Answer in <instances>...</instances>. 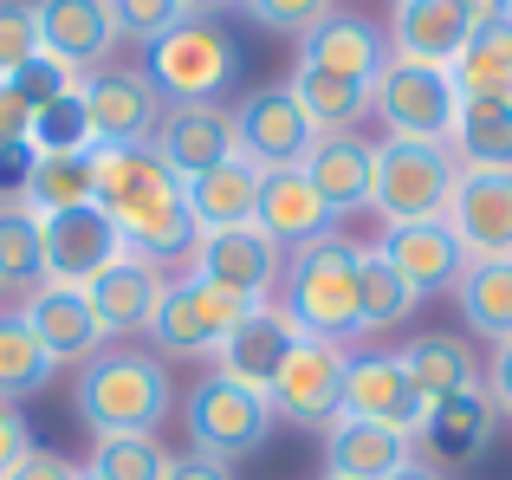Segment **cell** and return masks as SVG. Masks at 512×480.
Segmentation results:
<instances>
[{
  "label": "cell",
  "mask_w": 512,
  "mask_h": 480,
  "mask_svg": "<svg viewBox=\"0 0 512 480\" xmlns=\"http://www.w3.org/2000/svg\"><path fill=\"white\" fill-rule=\"evenodd\" d=\"M72 416L91 435H156L175 416V377L143 344H104L72 370Z\"/></svg>",
  "instance_id": "obj_1"
},
{
  "label": "cell",
  "mask_w": 512,
  "mask_h": 480,
  "mask_svg": "<svg viewBox=\"0 0 512 480\" xmlns=\"http://www.w3.org/2000/svg\"><path fill=\"white\" fill-rule=\"evenodd\" d=\"M357 260L363 247L350 234H325L312 247L286 253V279H279V312L305 331V338H325V344H344L363 338L357 325Z\"/></svg>",
  "instance_id": "obj_2"
},
{
  "label": "cell",
  "mask_w": 512,
  "mask_h": 480,
  "mask_svg": "<svg viewBox=\"0 0 512 480\" xmlns=\"http://www.w3.org/2000/svg\"><path fill=\"white\" fill-rule=\"evenodd\" d=\"M454 182H461V163H454L448 143L383 137V143H376V163H370V215L383 221V228L448 221Z\"/></svg>",
  "instance_id": "obj_3"
},
{
  "label": "cell",
  "mask_w": 512,
  "mask_h": 480,
  "mask_svg": "<svg viewBox=\"0 0 512 480\" xmlns=\"http://www.w3.org/2000/svg\"><path fill=\"white\" fill-rule=\"evenodd\" d=\"M143 72L163 104H221V91L240 78V46L221 20H182L156 46H143Z\"/></svg>",
  "instance_id": "obj_4"
},
{
  "label": "cell",
  "mask_w": 512,
  "mask_h": 480,
  "mask_svg": "<svg viewBox=\"0 0 512 480\" xmlns=\"http://www.w3.org/2000/svg\"><path fill=\"white\" fill-rule=\"evenodd\" d=\"M182 429H188V448L195 455H214V461H247L273 442V409H266V390H247V383L221 377V370H201L195 390L182 403Z\"/></svg>",
  "instance_id": "obj_5"
},
{
  "label": "cell",
  "mask_w": 512,
  "mask_h": 480,
  "mask_svg": "<svg viewBox=\"0 0 512 480\" xmlns=\"http://www.w3.org/2000/svg\"><path fill=\"white\" fill-rule=\"evenodd\" d=\"M182 273L208 279L214 292L240 305H273L279 299V279H286V247L260 228V221H240V228H208L195 240Z\"/></svg>",
  "instance_id": "obj_6"
},
{
  "label": "cell",
  "mask_w": 512,
  "mask_h": 480,
  "mask_svg": "<svg viewBox=\"0 0 512 480\" xmlns=\"http://www.w3.org/2000/svg\"><path fill=\"white\" fill-rule=\"evenodd\" d=\"M370 117L402 143H448L461 117V91L441 65H409L389 59L383 78L370 85Z\"/></svg>",
  "instance_id": "obj_7"
},
{
  "label": "cell",
  "mask_w": 512,
  "mask_h": 480,
  "mask_svg": "<svg viewBox=\"0 0 512 480\" xmlns=\"http://www.w3.org/2000/svg\"><path fill=\"white\" fill-rule=\"evenodd\" d=\"M344 364H350L344 344H325V338H305L299 331V344L286 351V364H279L273 383H266L273 422L325 435L331 422H338V409H344Z\"/></svg>",
  "instance_id": "obj_8"
},
{
  "label": "cell",
  "mask_w": 512,
  "mask_h": 480,
  "mask_svg": "<svg viewBox=\"0 0 512 480\" xmlns=\"http://www.w3.org/2000/svg\"><path fill=\"white\" fill-rule=\"evenodd\" d=\"M247 312H253V305L214 292L208 279L175 273L169 292H163V312H156V325H150V344H156V357H163V364H169V357L214 364V357H221V344L234 338V325H240Z\"/></svg>",
  "instance_id": "obj_9"
},
{
  "label": "cell",
  "mask_w": 512,
  "mask_h": 480,
  "mask_svg": "<svg viewBox=\"0 0 512 480\" xmlns=\"http://www.w3.org/2000/svg\"><path fill=\"white\" fill-rule=\"evenodd\" d=\"M78 91H85V111H91V143H104V150H150L156 143L169 104L143 65H104Z\"/></svg>",
  "instance_id": "obj_10"
},
{
  "label": "cell",
  "mask_w": 512,
  "mask_h": 480,
  "mask_svg": "<svg viewBox=\"0 0 512 480\" xmlns=\"http://www.w3.org/2000/svg\"><path fill=\"white\" fill-rule=\"evenodd\" d=\"M338 416H357V422H376V429H396V435H422L428 422V396L409 383L396 351H357L344 364V409Z\"/></svg>",
  "instance_id": "obj_11"
},
{
  "label": "cell",
  "mask_w": 512,
  "mask_h": 480,
  "mask_svg": "<svg viewBox=\"0 0 512 480\" xmlns=\"http://www.w3.org/2000/svg\"><path fill=\"white\" fill-rule=\"evenodd\" d=\"M39 234H46V286H72V292H85L91 279L111 273V266L130 253L124 234H117V221L104 215L98 202H91V208H65V215H46Z\"/></svg>",
  "instance_id": "obj_12"
},
{
  "label": "cell",
  "mask_w": 512,
  "mask_h": 480,
  "mask_svg": "<svg viewBox=\"0 0 512 480\" xmlns=\"http://www.w3.org/2000/svg\"><path fill=\"white\" fill-rule=\"evenodd\" d=\"M234 137H240V156L253 169H299L318 130L286 85H260L234 104Z\"/></svg>",
  "instance_id": "obj_13"
},
{
  "label": "cell",
  "mask_w": 512,
  "mask_h": 480,
  "mask_svg": "<svg viewBox=\"0 0 512 480\" xmlns=\"http://www.w3.org/2000/svg\"><path fill=\"white\" fill-rule=\"evenodd\" d=\"M299 65H312V72H331V78H344V85L370 91L376 78H383V65H389V33H383V20H370V13L331 7L325 20L299 39Z\"/></svg>",
  "instance_id": "obj_14"
},
{
  "label": "cell",
  "mask_w": 512,
  "mask_h": 480,
  "mask_svg": "<svg viewBox=\"0 0 512 480\" xmlns=\"http://www.w3.org/2000/svg\"><path fill=\"white\" fill-rule=\"evenodd\" d=\"M39 7V52L59 59L65 72L91 78L111 65V52L124 46L111 0H33Z\"/></svg>",
  "instance_id": "obj_15"
},
{
  "label": "cell",
  "mask_w": 512,
  "mask_h": 480,
  "mask_svg": "<svg viewBox=\"0 0 512 480\" xmlns=\"http://www.w3.org/2000/svg\"><path fill=\"white\" fill-rule=\"evenodd\" d=\"M13 312L26 318V331L39 338V351L52 357V370H78V364H91V357L111 344V331L98 325L91 299L72 292V286H39V292H26Z\"/></svg>",
  "instance_id": "obj_16"
},
{
  "label": "cell",
  "mask_w": 512,
  "mask_h": 480,
  "mask_svg": "<svg viewBox=\"0 0 512 480\" xmlns=\"http://www.w3.org/2000/svg\"><path fill=\"white\" fill-rule=\"evenodd\" d=\"M150 150H156V163H163L175 182L208 176L214 163L240 156L234 111H227V104H169V111H163V130H156Z\"/></svg>",
  "instance_id": "obj_17"
},
{
  "label": "cell",
  "mask_w": 512,
  "mask_h": 480,
  "mask_svg": "<svg viewBox=\"0 0 512 480\" xmlns=\"http://www.w3.org/2000/svg\"><path fill=\"white\" fill-rule=\"evenodd\" d=\"M448 228L467 260H512V169H461Z\"/></svg>",
  "instance_id": "obj_18"
},
{
  "label": "cell",
  "mask_w": 512,
  "mask_h": 480,
  "mask_svg": "<svg viewBox=\"0 0 512 480\" xmlns=\"http://www.w3.org/2000/svg\"><path fill=\"white\" fill-rule=\"evenodd\" d=\"M169 279L163 266H150V260H137V253H124V260L111 266V273H98L85 286V299H91V312H98V325L111 331V344H124V338H150V325H156V312H163V292H169Z\"/></svg>",
  "instance_id": "obj_19"
},
{
  "label": "cell",
  "mask_w": 512,
  "mask_h": 480,
  "mask_svg": "<svg viewBox=\"0 0 512 480\" xmlns=\"http://www.w3.org/2000/svg\"><path fill=\"white\" fill-rule=\"evenodd\" d=\"M383 33H389V59L441 65V72H448V65L467 52L474 26H467V7H461V0H396Z\"/></svg>",
  "instance_id": "obj_20"
},
{
  "label": "cell",
  "mask_w": 512,
  "mask_h": 480,
  "mask_svg": "<svg viewBox=\"0 0 512 480\" xmlns=\"http://www.w3.org/2000/svg\"><path fill=\"white\" fill-rule=\"evenodd\" d=\"M370 163H376V143L363 130H318L312 150H305V182L325 195V208L338 221L363 215L370 208Z\"/></svg>",
  "instance_id": "obj_21"
},
{
  "label": "cell",
  "mask_w": 512,
  "mask_h": 480,
  "mask_svg": "<svg viewBox=\"0 0 512 480\" xmlns=\"http://www.w3.org/2000/svg\"><path fill=\"white\" fill-rule=\"evenodd\" d=\"M493 435H500V409L487 403V390H467L448 403H428V422L415 442H428V461L448 474V468H480L493 455Z\"/></svg>",
  "instance_id": "obj_22"
},
{
  "label": "cell",
  "mask_w": 512,
  "mask_h": 480,
  "mask_svg": "<svg viewBox=\"0 0 512 480\" xmlns=\"http://www.w3.org/2000/svg\"><path fill=\"white\" fill-rule=\"evenodd\" d=\"M376 260H389L402 279H409L415 292H454V279H461V266H467V253H461V240H454L448 221H415V228H383L376 234Z\"/></svg>",
  "instance_id": "obj_23"
},
{
  "label": "cell",
  "mask_w": 512,
  "mask_h": 480,
  "mask_svg": "<svg viewBox=\"0 0 512 480\" xmlns=\"http://www.w3.org/2000/svg\"><path fill=\"white\" fill-rule=\"evenodd\" d=\"M253 221H260V228L273 234L286 253H299V247H312V240L338 234V215H331L325 195L305 182V169H266V176H260V208H253Z\"/></svg>",
  "instance_id": "obj_24"
},
{
  "label": "cell",
  "mask_w": 512,
  "mask_h": 480,
  "mask_svg": "<svg viewBox=\"0 0 512 480\" xmlns=\"http://www.w3.org/2000/svg\"><path fill=\"white\" fill-rule=\"evenodd\" d=\"M292 344H299V325H292L279 305H253V312L234 325V338L221 344V357H214L208 370L247 383V390H266V383H273V370L286 364Z\"/></svg>",
  "instance_id": "obj_25"
},
{
  "label": "cell",
  "mask_w": 512,
  "mask_h": 480,
  "mask_svg": "<svg viewBox=\"0 0 512 480\" xmlns=\"http://www.w3.org/2000/svg\"><path fill=\"white\" fill-rule=\"evenodd\" d=\"M117 234H124V247L137 253V260H150V266H188V253H195V240H201V221L188 215V195L182 189H163V195H150L143 208H130V215H117Z\"/></svg>",
  "instance_id": "obj_26"
},
{
  "label": "cell",
  "mask_w": 512,
  "mask_h": 480,
  "mask_svg": "<svg viewBox=\"0 0 512 480\" xmlns=\"http://www.w3.org/2000/svg\"><path fill=\"white\" fill-rule=\"evenodd\" d=\"M318 455H325V474L331 480H389L402 461L415 455V442H409V435H396V429H376V422L338 416L325 435H318Z\"/></svg>",
  "instance_id": "obj_27"
},
{
  "label": "cell",
  "mask_w": 512,
  "mask_h": 480,
  "mask_svg": "<svg viewBox=\"0 0 512 480\" xmlns=\"http://www.w3.org/2000/svg\"><path fill=\"white\" fill-rule=\"evenodd\" d=\"M396 357H402L409 383L428 396V403H448V396L480 390V357H474V344L454 338V331H422V338H409Z\"/></svg>",
  "instance_id": "obj_28"
},
{
  "label": "cell",
  "mask_w": 512,
  "mask_h": 480,
  "mask_svg": "<svg viewBox=\"0 0 512 480\" xmlns=\"http://www.w3.org/2000/svg\"><path fill=\"white\" fill-rule=\"evenodd\" d=\"M260 176H266V169H253L247 156H227V163L208 169V176L182 182L188 215L201 221V234H208V228H240V221H253V208H260Z\"/></svg>",
  "instance_id": "obj_29"
},
{
  "label": "cell",
  "mask_w": 512,
  "mask_h": 480,
  "mask_svg": "<svg viewBox=\"0 0 512 480\" xmlns=\"http://www.w3.org/2000/svg\"><path fill=\"white\" fill-rule=\"evenodd\" d=\"M454 305L474 338H512V260H467L454 279Z\"/></svg>",
  "instance_id": "obj_30"
},
{
  "label": "cell",
  "mask_w": 512,
  "mask_h": 480,
  "mask_svg": "<svg viewBox=\"0 0 512 480\" xmlns=\"http://www.w3.org/2000/svg\"><path fill=\"white\" fill-rule=\"evenodd\" d=\"M448 150L461 169H512V98H461Z\"/></svg>",
  "instance_id": "obj_31"
},
{
  "label": "cell",
  "mask_w": 512,
  "mask_h": 480,
  "mask_svg": "<svg viewBox=\"0 0 512 480\" xmlns=\"http://www.w3.org/2000/svg\"><path fill=\"white\" fill-rule=\"evenodd\" d=\"M46 286V234L39 215L20 208L13 195H0V292H39Z\"/></svg>",
  "instance_id": "obj_32"
},
{
  "label": "cell",
  "mask_w": 512,
  "mask_h": 480,
  "mask_svg": "<svg viewBox=\"0 0 512 480\" xmlns=\"http://www.w3.org/2000/svg\"><path fill=\"white\" fill-rule=\"evenodd\" d=\"M13 202L33 208L39 221L65 215V208H91L98 202V195H91V156H33V169H26Z\"/></svg>",
  "instance_id": "obj_33"
},
{
  "label": "cell",
  "mask_w": 512,
  "mask_h": 480,
  "mask_svg": "<svg viewBox=\"0 0 512 480\" xmlns=\"http://www.w3.org/2000/svg\"><path fill=\"white\" fill-rule=\"evenodd\" d=\"M415 305H422V292H415L389 260H376V253L363 247V260H357V325H363V338L396 331Z\"/></svg>",
  "instance_id": "obj_34"
},
{
  "label": "cell",
  "mask_w": 512,
  "mask_h": 480,
  "mask_svg": "<svg viewBox=\"0 0 512 480\" xmlns=\"http://www.w3.org/2000/svg\"><path fill=\"white\" fill-rule=\"evenodd\" d=\"M286 91L299 98V111L312 117V130H357L363 117H370V91L344 85V78H331V72H312V65H292Z\"/></svg>",
  "instance_id": "obj_35"
},
{
  "label": "cell",
  "mask_w": 512,
  "mask_h": 480,
  "mask_svg": "<svg viewBox=\"0 0 512 480\" xmlns=\"http://www.w3.org/2000/svg\"><path fill=\"white\" fill-rule=\"evenodd\" d=\"M52 377H59V370L39 351V338L26 331V318L0 312V403H26V396H39Z\"/></svg>",
  "instance_id": "obj_36"
},
{
  "label": "cell",
  "mask_w": 512,
  "mask_h": 480,
  "mask_svg": "<svg viewBox=\"0 0 512 480\" xmlns=\"http://www.w3.org/2000/svg\"><path fill=\"white\" fill-rule=\"evenodd\" d=\"M448 78L461 98H512V26L474 33L467 52L448 65Z\"/></svg>",
  "instance_id": "obj_37"
},
{
  "label": "cell",
  "mask_w": 512,
  "mask_h": 480,
  "mask_svg": "<svg viewBox=\"0 0 512 480\" xmlns=\"http://www.w3.org/2000/svg\"><path fill=\"white\" fill-rule=\"evenodd\" d=\"M169 442L163 435H91L85 474L98 480H163L169 474Z\"/></svg>",
  "instance_id": "obj_38"
},
{
  "label": "cell",
  "mask_w": 512,
  "mask_h": 480,
  "mask_svg": "<svg viewBox=\"0 0 512 480\" xmlns=\"http://www.w3.org/2000/svg\"><path fill=\"white\" fill-rule=\"evenodd\" d=\"M85 85V78H78ZM33 156H91L98 143H91V111H85V91H72V98L46 104V111H33Z\"/></svg>",
  "instance_id": "obj_39"
},
{
  "label": "cell",
  "mask_w": 512,
  "mask_h": 480,
  "mask_svg": "<svg viewBox=\"0 0 512 480\" xmlns=\"http://www.w3.org/2000/svg\"><path fill=\"white\" fill-rule=\"evenodd\" d=\"M39 59V7L33 0H0V78Z\"/></svg>",
  "instance_id": "obj_40"
},
{
  "label": "cell",
  "mask_w": 512,
  "mask_h": 480,
  "mask_svg": "<svg viewBox=\"0 0 512 480\" xmlns=\"http://www.w3.org/2000/svg\"><path fill=\"white\" fill-rule=\"evenodd\" d=\"M111 13H117V33L137 39V46H156L163 33H175L188 20L182 0H111Z\"/></svg>",
  "instance_id": "obj_41"
},
{
  "label": "cell",
  "mask_w": 512,
  "mask_h": 480,
  "mask_svg": "<svg viewBox=\"0 0 512 480\" xmlns=\"http://www.w3.org/2000/svg\"><path fill=\"white\" fill-rule=\"evenodd\" d=\"M331 7H338V0H240V13H247L253 26H266V33H292V39H305Z\"/></svg>",
  "instance_id": "obj_42"
},
{
  "label": "cell",
  "mask_w": 512,
  "mask_h": 480,
  "mask_svg": "<svg viewBox=\"0 0 512 480\" xmlns=\"http://www.w3.org/2000/svg\"><path fill=\"white\" fill-rule=\"evenodd\" d=\"M7 85L20 91L33 111H46V104H59V98H72V91H78V72H65L59 59H46V52H39L33 65H20V72L7 78Z\"/></svg>",
  "instance_id": "obj_43"
},
{
  "label": "cell",
  "mask_w": 512,
  "mask_h": 480,
  "mask_svg": "<svg viewBox=\"0 0 512 480\" xmlns=\"http://www.w3.org/2000/svg\"><path fill=\"white\" fill-rule=\"evenodd\" d=\"M480 390H487V403L500 409V422L512 416V338H500L487 351V364H480Z\"/></svg>",
  "instance_id": "obj_44"
},
{
  "label": "cell",
  "mask_w": 512,
  "mask_h": 480,
  "mask_svg": "<svg viewBox=\"0 0 512 480\" xmlns=\"http://www.w3.org/2000/svg\"><path fill=\"white\" fill-rule=\"evenodd\" d=\"M26 448H33V422H26L20 403H0V480L26 461Z\"/></svg>",
  "instance_id": "obj_45"
},
{
  "label": "cell",
  "mask_w": 512,
  "mask_h": 480,
  "mask_svg": "<svg viewBox=\"0 0 512 480\" xmlns=\"http://www.w3.org/2000/svg\"><path fill=\"white\" fill-rule=\"evenodd\" d=\"M26 137H33V104L0 78V150H33Z\"/></svg>",
  "instance_id": "obj_46"
},
{
  "label": "cell",
  "mask_w": 512,
  "mask_h": 480,
  "mask_svg": "<svg viewBox=\"0 0 512 480\" xmlns=\"http://www.w3.org/2000/svg\"><path fill=\"white\" fill-rule=\"evenodd\" d=\"M7 480H78V461H65L59 448H26V461Z\"/></svg>",
  "instance_id": "obj_47"
},
{
  "label": "cell",
  "mask_w": 512,
  "mask_h": 480,
  "mask_svg": "<svg viewBox=\"0 0 512 480\" xmlns=\"http://www.w3.org/2000/svg\"><path fill=\"white\" fill-rule=\"evenodd\" d=\"M163 480H240V474L227 468V461L195 455V448H188V455H175V461H169V474H163Z\"/></svg>",
  "instance_id": "obj_48"
},
{
  "label": "cell",
  "mask_w": 512,
  "mask_h": 480,
  "mask_svg": "<svg viewBox=\"0 0 512 480\" xmlns=\"http://www.w3.org/2000/svg\"><path fill=\"white\" fill-rule=\"evenodd\" d=\"M461 7H467V26H474V33L512 26V0H461Z\"/></svg>",
  "instance_id": "obj_49"
},
{
  "label": "cell",
  "mask_w": 512,
  "mask_h": 480,
  "mask_svg": "<svg viewBox=\"0 0 512 480\" xmlns=\"http://www.w3.org/2000/svg\"><path fill=\"white\" fill-rule=\"evenodd\" d=\"M188 20H221V13H240V0H182Z\"/></svg>",
  "instance_id": "obj_50"
},
{
  "label": "cell",
  "mask_w": 512,
  "mask_h": 480,
  "mask_svg": "<svg viewBox=\"0 0 512 480\" xmlns=\"http://www.w3.org/2000/svg\"><path fill=\"white\" fill-rule=\"evenodd\" d=\"M389 480H448V474H441V468H435L428 455H409V461H402V468L389 474Z\"/></svg>",
  "instance_id": "obj_51"
},
{
  "label": "cell",
  "mask_w": 512,
  "mask_h": 480,
  "mask_svg": "<svg viewBox=\"0 0 512 480\" xmlns=\"http://www.w3.org/2000/svg\"><path fill=\"white\" fill-rule=\"evenodd\" d=\"M78 480H98V474H85V468H78Z\"/></svg>",
  "instance_id": "obj_52"
},
{
  "label": "cell",
  "mask_w": 512,
  "mask_h": 480,
  "mask_svg": "<svg viewBox=\"0 0 512 480\" xmlns=\"http://www.w3.org/2000/svg\"><path fill=\"white\" fill-rule=\"evenodd\" d=\"M318 480H331V474H318Z\"/></svg>",
  "instance_id": "obj_53"
}]
</instances>
